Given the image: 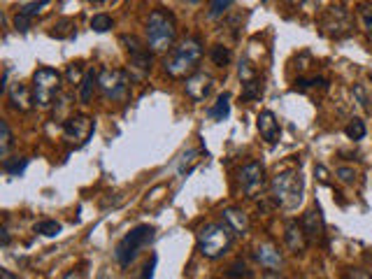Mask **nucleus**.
<instances>
[{
	"mask_svg": "<svg viewBox=\"0 0 372 279\" xmlns=\"http://www.w3.org/2000/svg\"><path fill=\"white\" fill-rule=\"evenodd\" d=\"M319 23H321V31H324L328 38H335V40L346 38L354 31V21L344 7H331V10L321 16Z\"/></svg>",
	"mask_w": 372,
	"mask_h": 279,
	"instance_id": "obj_9",
	"label": "nucleus"
},
{
	"mask_svg": "<svg viewBox=\"0 0 372 279\" xmlns=\"http://www.w3.org/2000/svg\"><path fill=\"white\" fill-rule=\"evenodd\" d=\"M284 240H286V247H289L291 253H305L310 247V238H307L305 228H302V224H298V221L286 224Z\"/></svg>",
	"mask_w": 372,
	"mask_h": 279,
	"instance_id": "obj_18",
	"label": "nucleus"
},
{
	"mask_svg": "<svg viewBox=\"0 0 372 279\" xmlns=\"http://www.w3.org/2000/svg\"><path fill=\"white\" fill-rule=\"evenodd\" d=\"M335 175L340 177L344 184H354V180H356V173H354L351 168H337Z\"/></svg>",
	"mask_w": 372,
	"mask_h": 279,
	"instance_id": "obj_36",
	"label": "nucleus"
},
{
	"mask_svg": "<svg viewBox=\"0 0 372 279\" xmlns=\"http://www.w3.org/2000/svg\"><path fill=\"white\" fill-rule=\"evenodd\" d=\"M289 3H291V5H300V3H302V0H289Z\"/></svg>",
	"mask_w": 372,
	"mask_h": 279,
	"instance_id": "obj_43",
	"label": "nucleus"
},
{
	"mask_svg": "<svg viewBox=\"0 0 372 279\" xmlns=\"http://www.w3.org/2000/svg\"><path fill=\"white\" fill-rule=\"evenodd\" d=\"M26 168H28V158H21V156L3 158V170H5V175H10V177H21Z\"/></svg>",
	"mask_w": 372,
	"mask_h": 279,
	"instance_id": "obj_22",
	"label": "nucleus"
},
{
	"mask_svg": "<svg viewBox=\"0 0 372 279\" xmlns=\"http://www.w3.org/2000/svg\"><path fill=\"white\" fill-rule=\"evenodd\" d=\"M295 89L298 91H312V89H328V82L324 77H302L295 82Z\"/></svg>",
	"mask_w": 372,
	"mask_h": 279,
	"instance_id": "obj_28",
	"label": "nucleus"
},
{
	"mask_svg": "<svg viewBox=\"0 0 372 279\" xmlns=\"http://www.w3.org/2000/svg\"><path fill=\"white\" fill-rule=\"evenodd\" d=\"M202 61V45L198 38H186L175 45L163 58V70L173 80H189Z\"/></svg>",
	"mask_w": 372,
	"mask_h": 279,
	"instance_id": "obj_1",
	"label": "nucleus"
},
{
	"mask_svg": "<svg viewBox=\"0 0 372 279\" xmlns=\"http://www.w3.org/2000/svg\"><path fill=\"white\" fill-rule=\"evenodd\" d=\"M228 114H231V96H228V93H221V96L217 98V103L207 109V116L214 121H224Z\"/></svg>",
	"mask_w": 372,
	"mask_h": 279,
	"instance_id": "obj_21",
	"label": "nucleus"
},
{
	"mask_svg": "<svg viewBox=\"0 0 372 279\" xmlns=\"http://www.w3.org/2000/svg\"><path fill=\"white\" fill-rule=\"evenodd\" d=\"M266 168L258 160H251L240 170V186L247 198H258L266 189Z\"/></svg>",
	"mask_w": 372,
	"mask_h": 279,
	"instance_id": "obj_10",
	"label": "nucleus"
},
{
	"mask_svg": "<svg viewBox=\"0 0 372 279\" xmlns=\"http://www.w3.org/2000/svg\"><path fill=\"white\" fill-rule=\"evenodd\" d=\"M52 5V0H33V3L21 5L14 16V28L19 33H26L33 26V19L45 12V7Z\"/></svg>",
	"mask_w": 372,
	"mask_h": 279,
	"instance_id": "obj_12",
	"label": "nucleus"
},
{
	"mask_svg": "<svg viewBox=\"0 0 372 279\" xmlns=\"http://www.w3.org/2000/svg\"><path fill=\"white\" fill-rule=\"evenodd\" d=\"M89 3H93V5H100V3H105V0H89Z\"/></svg>",
	"mask_w": 372,
	"mask_h": 279,
	"instance_id": "obj_42",
	"label": "nucleus"
},
{
	"mask_svg": "<svg viewBox=\"0 0 372 279\" xmlns=\"http://www.w3.org/2000/svg\"><path fill=\"white\" fill-rule=\"evenodd\" d=\"M305 182L300 173H282L270 182V198L277 207L282 209H295L302 200Z\"/></svg>",
	"mask_w": 372,
	"mask_h": 279,
	"instance_id": "obj_3",
	"label": "nucleus"
},
{
	"mask_svg": "<svg viewBox=\"0 0 372 279\" xmlns=\"http://www.w3.org/2000/svg\"><path fill=\"white\" fill-rule=\"evenodd\" d=\"M52 38H58V40H65V38H72L75 35V21L72 19H61L56 21L54 31L49 33Z\"/></svg>",
	"mask_w": 372,
	"mask_h": 279,
	"instance_id": "obj_25",
	"label": "nucleus"
},
{
	"mask_svg": "<svg viewBox=\"0 0 372 279\" xmlns=\"http://www.w3.org/2000/svg\"><path fill=\"white\" fill-rule=\"evenodd\" d=\"M184 3H191V5H196V3H200V0H184Z\"/></svg>",
	"mask_w": 372,
	"mask_h": 279,
	"instance_id": "obj_44",
	"label": "nucleus"
},
{
	"mask_svg": "<svg viewBox=\"0 0 372 279\" xmlns=\"http://www.w3.org/2000/svg\"><path fill=\"white\" fill-rule=\"evenodd\" d=\"M177 23L175 16L168 10H154L147 19V45L151 52L168 54L175 47Z\"/></svg>",
	"mask_w": 372,
	"mask_h": 279,
	"instance_id": "obj_2",
	"label": "nucleus"
},
{
	"mask_svg": "<svg viewBox=\"0 0 372 279\" xmlns=\"http://www.w3.org/2000/svg\"><path fill=\"white\" fill-rule=\"evenodd\" d=\"M212 84L214 80L209 77L207 72H193L189 80H186L184 89H186V96H189L193 103H200V100H205L209 96V91H212Z\"/></svg>",
	"mask_w": 372,
	"mask_h": 279,
	"instance_id": "obj_13",
	"label": "nucleus"
},
{
	"mask_svg": "<svg viewBox=\"0 0 372 279\" xmlns=\"http://www.w3.org/2000/svg\"><path fill=\"white\" fill-rule=\"evenodd\" d=\"M7 98H10V105L16 112H28V109L35 107V98H33V89H28L26 84L16 82L7 89Z\"/></svg>",
	"mask_w": 372,
	"mask_h": 279,
	"instance_id": "obj_16",
	"label": "nucleus"
},
{
	"mask_svg": "<svg viewBox=\"0 0 372 279\" xmlns=\"http://www.w3.org/2000/svg\"><path fill=\"white\" fill-rule=\"evenodd\" d=\"M235 0H209V16H221Z\"/></svg>",
	"mask_w": 372,
	"mask_h": 279,
	"instance_id": "obj_33",
	"label": "nucleus"
},
{
	"mask_svg": "<svg viewBox=\"0 0 372 279\" xmlns=\"http://www.w3.org/2000/svg\"><path fill=\"white\" fill-rule=\"evenodd\" d=\"M359 19H361L363 31H366L368 35H372V5H370V3L359 7Z\"/></svg>",
	"mask_w": 372,
	"mask_h": 279,
	"instance_id": "obj_31",
	"label": "nucleus"
},
{
	"mask_svg": "<svg viewBox=\"0 0 372 279\" xmlns=\"http://www.w3.org/2000/svg\"><path fill=\"white\" fill-rule=\"evenodd\" d=\"M35 231H38L40 235H45V238H56V235L61 233V224L52 221V219H45V221H40V224L35 226Z\"/></svg>",
	"mask_w": 372,
	"mask_h": 279,
	"instance_id": "obj_29",
	"label": "nucleus"
},
{
	"mask_svg": "<svg viewBox=\"0 0 372 279\" xmlns=\"http://www.w3.org/2000/svg\"><path fill=\"white\" fill-rule=\"evenodd\" d=\"M256 128L261 133V138H263L268 145H277L279 138H282V128H279V121H277L275 112H270V109H263V112L258 114Z\"/></svg>",
	"mask_w": 372,
	"mask_h": 279,
	"instance_id": "obj_17",
	"label": "nucleus"
},
{
	"mask_svg": "<svg viewBox=\"0 0 372 279\" xmlns=\"http://www.w3.org/2000/svg\"><path fill=\"white\" fill-rule=\"evenodd\" d=\"M0 277H3V279H14V275L10 273V270H5V268L0 270Z\"/></svg>",
	"mask_w": 372,
	"mask_h": 279,
	"instance_id": "obj_41",
	"label": "nucleus"
},
{
	"mask_svg": "<svg viewBox=\"0 0 372 279\" xmlns=\"http://www.w3.org/2000/svg\"><path fill=\"white\" fill-rule=\"evenodd\" d=\"M61 72L54 67H38L33 75V98H35V107L47 109L52 107L54 98L61 91Z\"/></svg>",
	"mask_w": 372,
	"mask_h": 279,
	"instance_id": "obj_6",
	"label": "nucleus"
},
{
	"mask_svg": "<svg viewBox=\"0 0 372 279\" xmlns=\"http://www.w3.org/2000/svg\"><path fill=\"white\" fill-rule=\"evenodd\" d=\"M370 277H372V258H370Z\"/></svg>",
	"mask_w": 372,
	"mask_h": 279,
	"instance_id": "obj_45",
	"label": "nucleus"
},
{
	"mask_svg": "<svg viewBox=\"0 0 372 279\" xmlns=\"http://www.w3.org/2000/svg\"><path fill=\"white\" fill-rule=\"evenodd\" d=\"M12 145H14V138H12V131H10V124L3 121L0 124V156L3 158L10 156Z\"/></svg>",
	"mask_w": 372,
	"mask_h": 279,
	"instance_id": "obj_24",
	"label": "nucleus"
},
{
	"mask_svg": "<svg viewBox=\"0 0 372 279\" xmlns=\"http://www.w3.org/2000/svg\"><path fill=\"white\" fill-rule=\"evenodd\" d=\"M300 224H302V228H305L310 242H324L326 240V221H324V217H321L319 207L302 214Z\"/></svg>",
	"mask_w": 372,
	"mask_h": 279,
	"instance_id": "obj_14",
	"label": "nucleus"
},
{
	"mask_svg": "<svg viewBox=\"0 0 372 279\" xmlns=\"http://www.w3.org/2000/svg\"><path fill=\"white\" fill-rule=\"evenodd\" d=\"M154 228L142 224V226H135L133 231L128 235H124V238L119 240V244H116L114 249V258L116 263H119L121 268H128L135 258H138L140 249H145L151 244V240H154Z\"/></svg>",
	"mask_w": 372,
	"mask_h": 279,
	"instance_id": "obj_5",
	"label": "nucleus"
},
{
	"mask_svg": "<svg viewBox=\"0 0 372 279\" xmlns=\"http://www.w3.org/2000/svg\"><path fill=\"white\" fill-rule=\"evenodd\" d=\"M209 58H212V63H214V65L226 67L228 63H231V49H228V47H221V45H217V47H212V52H209Z\"/></svg>",
	"mask_w": 372,
	"mask_h": 279,
	"instance_id": "obj_26",
	"label": "nucleus"
},
{
	"mask_svg": "<svg viewBox=\"0 0 372 279\" xmlns=\"http://www.w3.org/2000/svg\"><path fill=\"white\" fill-rule=\"evenodd\" d=\"M253 256H256V261L261 263V268L266 270H275V273H279L284 266V256L282 251H279L273 242H261L256 251H253Z\"/></svg>",
	"mask_w": 372,
	"mask_h": 279,
	"instance_id": "obj_15",
	"label": "nucleus"
},
{
	"mask_svg": "<svg viewBox=\"0 0 372 279\" xmlns=\"http://www.w3.org/2000/svg\"><path fill=\"white\" fill-rule=\"evenodd\" d=\"M96 87H98V75H96V70H89L87 75H84V80H82V84H80V103L82 105H89L91 103V98H93V91H96Z\"/></svg>",
	"mask_w": 372,
	"mask_h": 279,
	"instance_id": "obj_20",
	"label": "nucleus"
},
{
	"mask_svg": "<svg viewBox=\"0 0 372 279\" xmlns=\"http://www.w3.org/2000/svg\"><path fill=\"white\" fill-rule=\"evenodd\" d=\"M154 268H156V256H151L149 261H147V266H145V270H142V277H151L154 275Z\"/></svg>",
	"mask_w": 372,
	"mask_h": 279,
	"instance_id": "obj_38",
	"label": "nucleus"
},
{
	"mask_svg": "<svg viewBox=\"0 0 372 279\" xmlns=\"http://www.w3.org/2000/svg\"><path fill=\"white\" fill-rule=\"evenodd\" d=\"M121 42L126 45V52H128V61L133 70H138L140 75H147L151 70V49L149 45H142L138 38H128L124 35Z\"/></svg>",
	"mask_w": 372,
	"mask_h": 279,
	"instance_id": "obj_11",
	"label": "nucleus"
},
{
	"mask_svg": "<svg viewBox=\"0 0 372 279\" xmlns=\"http://www.w3.org/2000/svg\"><path fill=\"white\" fill-rule=\"evenodd\" d=\"M344 133H346V138L349 140H363L368 131H366V124H363L361 119H351L349 124H346Z\"/></svg>",
	"mask_w": 372,
	"mask_h": 279,
	"instance_id": "obj_27",
	"label": "nucleus"
},
{
	"mask_svg": "<svg viewBox=\"0 0 372 279\" xmlns=\"http://www.w3.org/2000/svg\"><path fill=\"white\" fill-rule=\"evenodd\" d=\"M221 217H224V221L235 231V235H244L249 231V217H247V212H242L240 207H226Z\"/></svg>",
	"mask_w": 372,
	"mask_h": 279,
	"instance_id": "obj_19",
	"label": "nucleus"
},
{
	"mask_svg": "<svg viewBox=\"0 0 372 279\" xmlns=\"http://www.w3.org/2000/svg\"><path fill=\"white\" fill-rule=\"evenodd\" d=\"M261 96H263V84H261V77L242 82V98L244 100H258Z\"/></svg>",
	"mask_w": 372,
	"mask_h": 279,
	"instance_id": "obj_23",
	"label": "nucleus"
},
{
	"mask_svg": "<svg viewBox=\"0 0 372 279\" xmlns=\"http://www.w3.org/2000/svg\"><path fill=\"white\" fill-rule=\"evenodd\" d=\"M226 277H247V279H251L253 273L242 263V261H238V263H233L231 268L226 270Z\"/></svg>",
	"mask_w": 372,
	"mask_h": 279,
	"instance_id": "obj_32",
	"label": "nucleus"
},
{
	"mask_svg": "<svg viewBox=\"0 0 372 279\" xmlns=\"http://www.w3.org/2000/svg\"><path fill=\"white\" fill-rule=\"evenodd\" d=\"M235 231L226 221L224 224H207L198 233V251L205 258H221L231 249Z\"/></svg>",
	"mask_w": 372,
	"mask_h": 279,
	"instance_id": "obj_4",
	"label": "nucleus"
},
{
	"mask_svg": "<svg viewBox=\"0 0 372 279\" xmlns=\"http://www.w3.org/2000/svg\"><path fill=\"white\" fill-rule=\"evenodd\" d=\"M198 156V151H189V156H184V160H182V165H180V175H189L193 168H196V163L200 158H196Z\"/></svg>",
	"mask_w": 372,
	"mask_h": 279,
	"instance_id": "obj_34",
	"label": "nucleus"
},
{
	"mask_svg": "<svg viewBox=\"0 0 372 279\" xmlns=\"http://www.w3.org/2000/svg\"><path fill=\"white\" fill-rule=\"evenodd\" d=\"M84 80V75H82V67L80 65H70L67 67V82L75 84V87H80Z\"/></svg>",
	"mask_w": 372,
	"mask_h": 279,
	"instance_id": "obj_35",
	"label": "nucleus"
},
{
	"mask_svg": "<svg viewBox=\"0 0 372 279\" xmlns=\"http://www.w3.org/2000/svg\"><path fill=\"white\" fill-rule=\"evenodd\" d=\"M93 128H96V124L89 114H72L70 119L63 121V138L70 147H84L87 142L91 140L93 135Z\"/></svg>",
	"mask_w": 372,
	"mask_h": 279,
	"instance_id": "obj_8",
	"label": "nucleus"
},
{
	"mask_svg": "<svg viewBox=\"0 0 372 279\" xmlns=\"http://www.w3.org/2000/svg\"><path fill=\"white\" fill-rule=\"evenodd\" d=\"M112 26H114V21H112V16L109 14H96L91 19V28L96 33H107Z\"/></svg>",
	"mask_w": 372,
	"mask_h": 279,
	"instance_id": "obj_30",
	"label": "nucleus"
},
{
	"mask_svg": "<svg viewBox=\"0 0 372 279\" xmlns=\"http://www.w3.org/2000/svg\"><path fill=\"white\" fill-rule=\"evenodd\" d=\"M317 175H319V182H328V170H326V168L324 165H317V170H314Z\"/></svg>",
	"mask_w": 372,
	"mask_h": 279,
	"instance_id": "obj_39",
	"label": "nucleus"
},
{
	"mask_svg": "<svg viewBox=\"0 0 372 279\" xmlns=\"http://www.w3.org/2000/svg\"><path fill=\"white\" fill-rule=\"evenodd\" d=\"M0 238H3V247H7V244H10V233H7L5 226L0 228Z\"/></svg>",
	"mask_w": 372,
	"mask_h": 279,
	"instance_id": "obj_40",
	"label": "nucleus"
},
{
	"mask_svg": "<svg viewBox=\"0 0 372 279\" xmlns=\"http://www.w3.org/2000/svg\"><path fill=\"white\" fill-rule=\"evenodd\" d=\"M98 89L105 96V100H112V103H126L131 96V77L126 70H103L98 75Z\"/></svg>",
	"mask_w": 372,
	"mask_h": 279,
	"instance_id": "obj_7",
	"label": "nucleus"
},
{
	"mask_svg": "<svg viewBox=\"0 0 372 279\" xmlns=\"http://www.w3.org/2000/svg\"><path fill=\"white\" fill-rule=\"evenodd\" d=\"M354 96L359 98V105H361L363 109H368V107H370V105H368V96H366V91H363L361 84H356V87H354Z\"/></svg>",
	"mask_w": 372,
	"mask_h": 279,
	"instance_id": "obj_37",
	"label": "nucleus"
}]
</instances>
